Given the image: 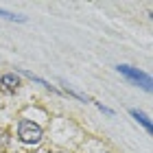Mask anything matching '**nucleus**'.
Returning <instances> with one entry per match:
<instances>
[{"mask_svg": "<svg viewBox=\"0 0 153 153\" xmlns=\"http://www.w3.org/2000/svg\"><path fill=\"white\" fill-rule=\"evenodd\" d=\"M18 138L26 144H35L42 140V127L33 120H20L18 123Z\"/></svg>", "mask_w": 153, "mask_h": 153, "instance_id": "nucleus-1", "label": "nucleus"}, {"mask_svg": "<svg viewBox=\"0 0 153 153\" xmlns=\"http://www.w3.org/2000/svg\"><path fill=\"white\" fill-rule=\"evenodd\" d=\"M116 70L120 72V74H125L127 79H131V81L136 83V85L144 88L147 92L151 90V76H149L147 72H142V70H136V68H131V66H127V64H118V66H116Z\"/></svg>", "mask_w": 153, "mask_h": 153, "instance_id": "nucleus-2", "label": "nucleus"}, {"mask_svg": "<svg viewBox=\"0 0 153 153\" xmlns=\"http://www.w3.org/2000/svg\"><path fill=\"white\" fill-rule=\"evenodd\" d=\"M129 114H131V116H134V118H136V120H138V123H140V125H142V127H144V129H147V131H149V134H151V131H153V125H151V120H149V116H147V114H142V112H140V109H129Z\"/></svg>", "mask_w": 153, "mask_h": 153, "instance_id": "nucleus-3", "label": "nucleus"}, {"mask_svg": "<svg viewBox=\"0 0 153 153\" xmlns=\"http://www.w3.org/2000/svg\"><path fill=\"white\" fill-rule=\"evenodd\" d=\"M0 83L7 85L9 90H16V88L20 85V79H18L16 74H2V76H0Z\"/></svg>", "mask_w": 153, "mask_h": 153, "instance_id": "nucleus-4", "label": "nucleus"}, {"mask_svg": "<svg viewBox=\"0 0 153 153\" xmlns=\"http://www.w3.org/2000/svg\"><path fill=\"white\" fill-rule=\"evenodd\" d=\"M0 18H4V20H11V22H26V18H24V16H16V13L2 11V9H0Z\"/></svg>", "mask_w": 153, "mask_h": 153, "instance_id": "nucleus-5", "label": "nucleus"}, {"mask_svg": "<svg viewBox=\"0 0 153 153\" xmlns=\"http://www.w3.org/2000/svg\"><path fill=\"white\" fill-rule=\"evenodd\" d=\"M20 72H22L24 76H29V79H33V81H35V83H39V85H46V88H48V83H46L44 79H39V76H35V74H33V72H26V70H20Z\"/></svg>", "mask_w": 153, "mask_h": 153, "instance_id": "nucleus-6", "label": "nucleus"}, {"mask_svg": "<svg viewBox=\"0 0 153 153\" xmlns=\"http://www.w3.org/2000/svg\"><path fill=\"white\" fill-rule=\"evenodd\" d=\"M96 107H99L101 109V112H105V114H109V116H112L114 112H112V109H109V107H105V105H103V103H96Z\"/></svg>", "mask_w": 153, "mask_h": 153, "instance_id": "nucleus-7", "label": "nucleus"}]
</instances>
